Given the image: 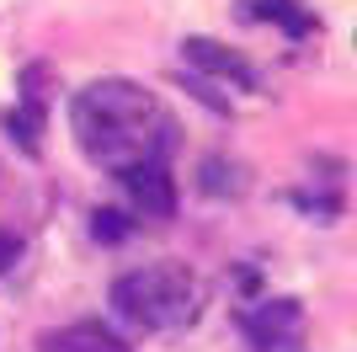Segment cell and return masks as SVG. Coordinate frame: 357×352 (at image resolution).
Masks as SVG:
<instances>
[{"instance_id": "6da1fadb", "label": "cell", "mask_w": 357, "mask_h": 352, "mask_svg": "<svg viewBox=\"0 0 357 352\" xmlns=\"http://www.w3.org/2000/svg\"><path fill=\"white\" fill-rule=\"evenodd\" d=\"M75 145L86 161L123 171L139 161H171L176 149V117L160 107V96L139 80H91L70 102Z\"/></svg>"}, {"instance_id": "7a4b0ae2", "label": "cell", "mask_w": 357, "mask_h": 352, "mask_svg": "<svg viewBox=\"0 0 357 352\" xmlns=\"http://www.w3.org/2000/svg\"><path fill=\"white\" fill-rule=\"evenodd\" d=\"M112 309L139 331H176L197 315V278L176 262H149L112 278Z\"/></svg>"}, {"instance_id": "3957f363", "label": "cell", "mask_w": 357, "mask_h": 352, "mask_svg": "<svg viewBox=\"0 0 357 352\" xmlns=\"http://www.w3.org/2000/svg\"><path fill=\"white\" fill-rule=\"evenodd\" d=\"M118 187L128 192V203L144 214V219H171L176 214V182H171V161H139V166H123Z\"/></svg>"}, {"instance_id": "277c9868", "label": "cell", "mask_w": 357, "mask_h": 352, "mask_svg": "<svg viewBox=\"0 0 357 352\" xmlns=\"http://www.w3.org/2000/svg\"><path fill=\"white\" fill-rule=\"evenodd\" d=\"M181 59H187L197 75L224 80V86H235V91H256V86H261L251 59L235 54V48H224V43H213V38H187V43H181Z\"/></svg>"}, {"instance_id": "5b68a950", "label": "cell", "mask_w": 357, "mask_h": 352, "mask_svg": "<svg viewBox=\"0 0 357 352\" xmlns=\"http://www.w3.org/2000/svg\"><path fill=\"white\" fill-rule=\"evenodd\" d=\"M298 325H304V309L298 299H267V305H256L245 315V337H251L256 352H278L298 337Z\"/></svg>"}, {"instance_id": "8992f818", "label": "cell", "mask_w": 357, "mask_h": 352, "mask_svg": "<svg viewBox=\"0 0 357 352\" xmlns=\"http://www.w3.org/2000/svg\"><path fill=\"white\" fill-rule=\"evenodd\" d=\"M38 352H134L128 342L102 321H70L38 337Z\"/></svg>"}, {"instance_id": "52a82bcc", "label": "cell", "mask_w": 357, "mask_h": 352, "mask_svg": "<svg viewBox=\"0 0 357 352\" xmlns=\"http://www.w3.org/2000/svg\"><path fill=\"white\" fill-rule=\"evenodd\" d=\"M203 192H213V198H240L245 192V171H240L235 161H203Z\"/></svg>"}, {"instance_id": "ba28073f", "label": "cell", "mask_w": 357, "mask_h": 352, "mask_svg": "<svg viewBox=\"0 0 357 352\" xmlns=\"http://www.w3.org/2000/svg\"><path fill=\"white\" fill-rule=\"evenodd\" d=\"M261 16H278V22H283V27L294 32V38H298V32H310V27H314L310 16H298V11H294V0H261Z\"/></svg>"}, {"instance_id": "9c48e42d", "label": "cell", "mask_w": 357, "mask_h": 352, "mask_svg": "<svg viewBox=\"0 0 357 352\" xmlns=\"http://www.w3.org/2000/svg\"><path fill=\"white\" fill-rule=\"evenodd\" d=\"M96 235H102V240H123V235H128V224H123V214H112V208H102V214H96Z\"/></svg>"}, {"instance_id": "30bf717a", "label": "cell", "mask_w": 357, "mask_h": 352, "mask_svg": "<svg viewBox=\"0 0 357 352\" xmlns=\"http://www.w3.org/2000/svg\"><path fill=\"white\" fill-rule=\"evenodd\" d=\"M16 251H22V240H16V235H0V272L16 262Z\"/></svg>"}]
</instances>
